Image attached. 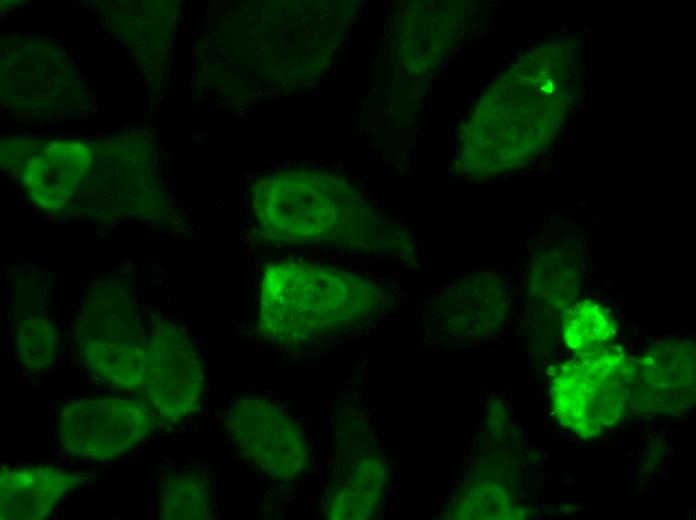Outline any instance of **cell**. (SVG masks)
I'll use <instances>...</instances> for the list:
<instances>
[{"mask_svg":"<svg viewBox=\"0 0 696 520\" xmlns=\"http://www.w3.org/2000/svg\"><path fill=\"white\" fill-rule=\"evenodd\" d=\"M380 287L368 277L299 259L269 264L261 275L258 325L281 346H304L373 316Z\"/></svg>","mask_w":696,"mask_h":520,"instance_id":"cell-1","label":"cell"},{"mask_svg":"<svg viewBox=\"0 0 696 520\" xmlns=\"http://www.w3.org/2000/svg\"><path fill=\"white\" fill-rule=\"evenodd\" d=\"M261 180L255 189L254 207L257 230L267 241L372 251L362 237L342 223L317 179L292 171Z\"/></svg>","mask_w":696,"mask_h":520,"instance_id":"cell-2","label":"cell"},{"mask_svg":"<svg viewBox=\"0 0 696 520\" xmlns=\"http://www.w3.org/2000/svg\"><path fill=\"white\" fill-rule=\"evenodd\" d=\"M634 375V363L620 349L575 355L558 370L551 402L558 422L590 439L624 417Z\"/></svg>","mask_w":696,"mask_h":520,"instance_id":"cell-3","label":"cell"},{"mask_svg":"<svg viewBox=\"0 0 696 520\" xmlns=\"http://www.w3.org/2000/svg\"><path fill=\"white\" fill-rule=\"evenodd\" d=\"M226 429L244 461L277 482L296 481L307 462L302 426L276 402L245 395L228 410Z\"/></svg>","mask_w":696,"mask_h":520,"instance_id":"cell-4","label":"cell"},{"mask_svg":"<svg viewBox=\"0 0 696 520\" xmlns=\"http://www.w3.org/2000/svg\"><path fill=\"white\" fill-rule=\"evenodd\" d=\"M153 415L138 400L93 397L62 405L57 437L69 455L94 461L120 458L138 446L153 427Z\"/></svg>","mask_w":696,"mask_h":520,"instance_id":"cell-5","label":"cell"},{"mask_svg":"<svg viewBox=\"0 0 696 520\" xmlns=\"http://www.w3.org/2000/svg\"><path fill=\"white\" fill-rule=\"evenodd\" d=\"M145 349L142 389L150 410L170 422L198 412L205 397L206 376L191 338L179 327L163 322L148 336Z\"/></svg>","mask_w":696,"mask_h":520,"instance_id":"cell-6","label":"cell"},{"mask_svg":"<svg viewBox=\"0 0 696 520\" xmlns=\"http://www.w3.org/2000/svg\"><path fill=\"white\" fill-rule=\"evenodd\" d=\"M694 368L695 352L690 342H658L634 363L630 400L651 413L682 412L694 395Z\"/></svg>","mask_w":696,"mask_h":520,"instance_id":"cell-7","label":"cell"},{"mask_svg":"<svg viewBox=\"0 0 696 520\" xmlns=\"http://www.w3.org/2000/svg\"><path fill=\"white\" fill-rule=\"evenodd\" d=\"M0 512L6 520H40L79 484V475L51 464L3 466Z\"/></svg>","mask_w":696,"mask_h":520,"instance_id":"cell-8","label":"cell"},{"mask_svg":"<svg viewBox=\"0 0 696 520\" xmlns=\"http://www.w3.org/2000/svg\"><path fill=\"white\" fill-rule=\"evenodd\" d=\"M214 489L210 476L196 467L164 473L158 487L161 519H208L213 510Z\"/></svg>","mask_w":696,"mask_h":520,"instance_id":"cell-9","label":"cell"},{"mask_svg":"<svg viewBox=\"0 0 696 520\" xmlns=\"http://www.w3.org/2000/svg\"><path fill=\"white\" fill-rule=\"evenodd\" d=\"M140 319L130 300L119 292L91 297L81 315V343L142 342Z\"/></svg>","mask_w":696,"mask_h":520,"instance_id":"cell-10","label":"cell"},{"mask_svg":"<svg viewBox=\"0 0 696 520\" xmlns=\"http://www.w3.org/2000/svg\"><path fill=\"white\" fill-rule=\"evenodd\" d=\"M81 356L97 377L123 390L142 387L145 380L146 349L142 342H86Z\"/></svg>","mask_w":696,"mask_h":520,"instance_id":"cell-11","label":"cell"},{"mask_svg":"<svg viewBox=\"0 0 696 520\" xmlns=\"http://www.w3.org/2000/svg\"><path fill=\"white\" fill-rule=\"evenodd\" d=\"M561 332L565 345L581 355L606 349L617 333V324L603 306L583 300L565 310Z\"/></svg>","mask_w":696,"mask_h":520,"instance_id":"cell-12","label":"cell"},{"mask_svg":"<svg viewBox=\"0 0 696 520\" xmlns=\"http://www.w3.org/2000/svg\"><path fill=\"white\" fill-rule=\"evenodd\" d=\"M57 333L44 318L24 321L18 331L17 349L23 365L30 371L47 368L55 356Z\"/></svg>","mask_w":696,"mask_h":520,"instance_id":"cell-13","label":"cell"}]
</instances>
